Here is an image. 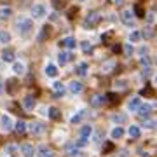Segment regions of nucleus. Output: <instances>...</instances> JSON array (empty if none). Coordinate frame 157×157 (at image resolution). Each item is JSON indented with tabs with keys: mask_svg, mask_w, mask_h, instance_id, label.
I'll list each match as a JSON object with an SVG mask.
<instances>
[{
	"mask_svg": "<svg viewBox=\"0 0 157 157\" xmlns=\"http://www.w3.org/2000/svg\"><path fill=\"white\" fill-rule=\"evenodd\" d=\"M100 21H101V14L98 11H93V12H89V14L86 16L82 26H84V28H94V26H98Z\"/></svg>",
	"mask_w": 157,
	"mask_h": 157,
	"instance_id": "nucleus-2",
	"label": "nucleus"
},
{
	"mask_svg": "<svg viewBox=\"0 0 157 157\" xmlns=\"http://www.w3.org/2000/svg\"><path fill=\"white\" fill-rule=\"evenodd\" d=\"M154 84H155V87H157V75L154 77Z\"/></svg>",
	"mask_w": 157,
	"mask_h": 157,
	"instance_id": "nucleus-52",
	"label": "nucleus"
},
{
	"mask_svg": "<svg viewBox=\"0 0 157 157\" xmlns=\"http://www.w3.org/2000/svg\"><path fill=\"white\" fill-rule=\"evenodd\" d=\"M82 119H84V112L80 110V112L73 113V115H72V119H70V122H72V124H78L80 121H82Z\"/></svg>",
	"mask_w": 157,
	"mask_h": 157,
	"instance_id": "nucleus-31",
	"label": "nucleus"
},
{
	"mask_svg": "<svg viewBox=\"0 0 157 157\" xmlns=\"http://www.w3.org/2000/svg\"><path fill=\"white\" fill-rule=\"evenodd\" d=\"M59 17H58V12H52V14H49V21H52V23H56Z\"/></svg>",
	"mask_w": 157,
	"mask_h": 157,
	"instance_id": "nucleus-44",
	"label": "nucleus"
},
{
	"mask_svg": "<svg viewBox=\"0 0 157 157\" xmlns=\"http://www.w3.org/2000/svg\"><path fill=\"white\" fill-rule=\"evenodd\" d=\"M12 72L16 73L17 77H19V75H25V73H26V65L23 61H14L12 63Z\"/></svg>",
	"mask_w": 157,
	"mask_h": 157,
	"instance_id": "nucleus-13",
	"label": "nucleus"
},
{
	"mask_svg": "<svg viewBox=\"0 0 157 157\" xmlns=\"http://www.w3.org/2000/svg\"><path fill=\"white\" fill-rule=\"evenodd\" d=\"M17 152H19V147H17L16 143H9V145H6V147H4V154H6L7 157L16 155Z\"/></svg>",
	"mask_w": 157,
	"mask_h": 157,
	"instance_id": "nucleus-19",
	"label": "nucleus"
},
{
	"mask_svg": "<svg viewBox=\"0 0 157 157\" xmlns=\"http://www.w3.org/2000/svg\"><path fill=\"white\" fill-rule=\"evenodd\" d=\"M143 126H147V128H154L155 124L152 122V121H145V122H143Z\"/></svg>",
	"mask_w": 157,
	"mask_h": 157,
	"instance_id": "nucleus-46",
	"label": "nucleus"
},
{
	"mask_svg": "<svg viewBox=\"0 0 157 157\" xmlns=\"http://www.w3.org/2000/svg\"><path fill=\"white\" fill-rule=\"evenodd\" d=\"M112 147H113V145H112V143H108V145H107V147H105V152H108V150H112Z\"/></svg>",
	"mask_w": 157,
	"mask_h": 157,
	"instance_id": "nucleus-49",
	"label": "nucleus"
},
{
	"mask_svg": "<svg viewBox=\"0 0 157 157\" xmlns=\"http://www.w3.org/2000/svg\"><path fill=\"white\" fill-rule=\"evenodd\" d=\"M133 14H135L136 17H145V11H143V7H141L140 4H136V6H135V11H133Z\"/></svg>",
	"mask_w": 157,
	"mask_h": 157,
	"instance_id": "nucleus-32",
	"label": "nucleus"
},
{
	"mask_svg": "<svg viewBox=\"0 0 157 157\" xmlns=\"http://www.w3.org/2000/svg\"><path fill=\"white\" fill-rule=\"evenodd\" d=\"M28 129H30V133H32V135L39 136V135H42V133H44L45 128L40 122H32V124H28Z\"/></svg>",
	"mask_w": 157,
	"mask_h": 157,
	"instance_id": "nucleus-16",
	"label": "nucleus"
},
{
	"mask_svg": "<svg viewBox=\"0 0 157 157\" xmlns=\"http://www.w3.org/2000/svg\"><path fill=\"white\" fill-rule=\"evenodd\" d=\"M154 33H152V30H145V32H141V39H152Z\"/></svg>",
	"mask_w": 157,
	"mask_h": 157,
	"instance_id": "nucleus-39",
	"label": "nucleus"
},
{
	"mask_svg": "<svg viewBox=\"0 0 157 157\" xmlns=\"http://www.w3.org/2000/svg\"><path fill=\"white\" fill-rule=\"evenodd\" d=\"M87 143H89V140H86V138H80V140H77L75 143H73V145L77 147V148H82V147H86Z\"/></svg>",
	"mask_w": 157,
	"mask_h": 157,
	"instance_id": "nucleus-36",
	"label": "nucleus"
},
{
	"mask_svg": "<svg viewBox=\"0 0 157 157\" xmlns=\"http://www.w3.org/2000/svg\"><path fill=\"white\" fill-rule=\"evenodd\" d=\"M72 59H73V54H72V52H59V54H58V63H59L61 67L68 65Z\"/></svg>",
	"mask_w": 157,
	"mask_h": 157,
	"instance_id": "nucleus-15",
	"label": "nucleus"
},
{
	"mask_svg": "<svg viewBox=\"0 0 157 157\" xmlns=\"http://www.w3.org/2000/svg\"><path fill=\"white\" fill-rule=\"evenodd\" d=\"M0 58L4 63H14L16 61V51L11 49V47H6V49L0 52Z\"/></svg>",
	"mask_w": 157,
	"mask_h": 157,
	"instance_id": "nucleus-5",
	"label": "nucleus"
},
{
	"mask_svg": "<svg viewBox=\"0 0 157 157\" xmlns=\"http://www.w3.org/2000/svg\"><path fill=\"white\" fill-rule=\"evenodd\" d=\"M112 51L115 52V54H117V52H121V51H122V47H121V44H113Z\"/></svg>",
	"mask_w": 157,
	"mask_h": 157,
	"instance_id": "nucleus-45",
	"label": "nucleus"
},
{
	"mask_svg": "<svg viewBox=\"0 0 157 157\" xmlns=\"http://www.w3.org/2000/svg\"><path fill=\"white\" fill-rule=\"evenodd\" d=\"M44 73H45V77H49V78H56L58 77V67L54 65V63H47L44 68Z\"/></svg>",
	"mask_w": 157,
	"mask_h": 157,
	"instance_id": "nucleus-11",
	"label": "nucleus"
},
{
	"mask_svg": "<svg viewBox=\"0 0 157 157\" xmlns=\"http://www.w3.org/2000/svg\"><path fill=\"white\" fill-rule=\"evenodd\" d=\"M45 16H47V7H45V4H42V2L33 4V7H32V17L33 19H42Z\"/></svg>",
	"mask_w": 157,
	"mask_h": 157,
	"instance_id": "nucleus-3",
	"label": "nucleus"
},
{
	"mask_svg": "<svg viewBox=\"0 0 157 157\" xmlns=\"http://www.w3.org/2000/svg\"><path fill=\"white\" fill-rule=\"evenodd\" d=\"M115 86H121V89H126V86H128V80H117Z\"/></svg>",
	"mask_w": 157,
	"mask_h": 157,
	"instance_id": "nucleus-43",
	"label": "nucleus"
},
{
	"mask_svg": "<svg viewBox=\"0 0 157 157\" xmlns=\"http://www.w3.org/2000/svg\"><path fill=\"white\" fill-rule=\"evenodd\" d=\"M91 136H93V126H91V124H84V126L80 128V138L89 140Z\"/></svg>",
	"mask_w": 157,
	"mask_h": 157,
	"instance_id": "nucleus-20",
	"label": "nucleus"
},
{
	"mask_svg": "<svg viewBox=\"0 0 157 157\" xmlns=\"http://www.w3.org/2000/svg\"><path fill=\"white\" fill-rule=\"evenodd\" d=\"M67 150H68V154H70V157H78V155H80V150H78V148L73 145V143L67 145Z\"/></svg>",
	"mask_w": 157,
	"mask_h": 157,
	"instance_id": "nucleus-29",
	"label": "nucleus"
},
{
	"mask_svg": "<svg viewBox=\"0 0 157 157\" xmlns=\"http://www.w3.org/2000/svg\"><path fill=\"white\" fill-rule=\"evenodd\" d=\"M4 87H6V86H4V82H2V80H0V94L4 93Z\"/></svg>",
	"mask_w": 157,
	"mask_h": 157,
	"instance_id": "nucleus-48",
	"label": "nucleus"
},
{
	"mask_svg": "<svg viewBox=\"0 0 157 157\" xmlns=\"http://www.w3.org/2000/svg\"><path fill=\"white\" fill-rule=\"evenodd\" d=\"M58 45H59V47H67V49L73 51V49H77L78 42H77L75 37H65V39H61L59 42H58Z\"/></svg>",
	"mask_w": 157,
	"mask_h": 157,
	"instance_id": "nucleus-6",
	"label": "nucleus"
},
{
	"mask_svg": "<svg viewBox=\"0 0 157 157\" xmlns=\"http://www.w3.org/2000/svg\"><path fill=\"white\" fill-rule=\"evenodd\" d=\"M11 40H12L11 32H7V30H0V44L7 45V44H11Z\"/></svg>",
	"mask_w": 157,
	"mask_h": 157,
	"instance_id": "nucleus-21",
	"label": "nucleus"
},
{
	"mask_svg": "<svg viewBox=\"0 0 157 157\" xmlns=\"http://www.w3.org/2000/svg\"><path fill=\"white\" fill-rule=\"evenodd\" d=\"M121 17H122V23L126 26H133V25H135V14H133L131 9H126V11L121 14Z\"/></svg>",
	"mask_w": 157,
	"mask_h": 157,
	"instance_id": "nucleus-7",
	"label": "nucleus"
},
{
	"mask_svg": "<svg viewBox=\"0 0 157 157\" xmlns=\"http://www.w3.org/2000/svg\"><path fill=\"white\" fill-rule=\"evenodd\" d=\"M49 32H51V26H49V25H44V28H42V33H40L39 40H44L45 37H49Z\"/></svg>",
	"mask_w": 157,
	"mask_h": 157,
	"instance_id": "nucleus-35",
	"label": "nucleus"
},
{
	"mask_svg": "<svg viewBox=\"0 0 157 157\" xmlns=\"http://www.w3.org/2000/svg\"><path fill=\"white\" fill-rule=\"evenodd\" d=\"M47 113H49V119H52V121H59V119H61V112H59L56 107H49Z\"/></svg>",
	"mask_w": 157,
	"mask_h": 157,
	"instance_id": "nucleus-25",
	"label": "nucleus"
},
{
	"mask_svg": "<svg viewBox=\"0 0 157 157\" xmlns=\"http://www.w3.org/2000/svg\"><path fill=\"white\" fill-rule=\"evenodd\" d=\"M112 121L117 124V126H121V124L126 122V115H124V113H115V115H112Z\"/></svg>",
	"mask_w": 157,
	"mask_h": 157,
	"instance_id": "nucleus-30",
	"label": "nucleus"
},
{
	"mask_svg": "<svg viewBox=\"0 0 157 157\" xmlns=\"http://www.w3.org/2000/svg\"><path fill=\"white\" fill-rule=\"evenodd\" d=\"M52 89L56 91V94H63V93H65V86H63L61 82H54V84H52Z\"/></svg>",
	"mask_w": 157,
	"mask_h": 157,
	"instance_id": "nucleus-34",
	"label": "nucleus"
},
{
	"mask_svg": "<svg viewBox=\"0 0 157 157\" xmlns=\"http://www.w3.org/2000/svg\"><path fill=\"white\" fill-rule=\"evenodd\" d=\"M12 14H14V11H12L11 7H2L0 9V19H9Z\"/></svg>",
	"mask_w": 157,
	"mask_h": 157,
	"instance_id": "nucleus-27",
	"label": "nucleus"
},
{
	"mask_svg": "<svg viewBox=\"0 0 157 157\" xmlns=\"http://www.w3.org/2000/svg\"><path fill=\"white\" fill-rule=\"evenodd\" d=\"M128 135H129V138L138 140V138L141 136V128H140V126H136V124H133V126L128 129Z\"/></svg>",
	"mask_w": 157,
	"mask_h": 157,
	"instance_id": "nucleus-18",
	"label": "nucleus"
},
{
	"mask_svg": "<svg viewBox=\"0 0 157 157\" xmlns=\"http://www.w3.org/2000/svg\"><path fill=\"white\" fill-rule=\"evenodd\" d=\"M35 105H37V101H35V98L32 94H28V96H25V100H23V107H25V110H33L35 108Z\"/></svg>",
	"mask_w": 157,
	"mask_h": 157,
	"instance_id": "nucleus-17",
	"label": "nucleus"
},
{
	"mask_svg": "<svg viewBox=\"0 0 157 157\" xmlns=\"http://www.w3.org/2000/svg\"><path fill=\"white\" fill-rule=\"evenodd\" d=\"M21 154H23V157H33L35 154H37V148H35L32 143H25V145H21Z\"/></svg>",
	"mask_w": 157,
	"mask_h": 157,
	"instance_id": "nucleus-10",
	"label": "nucleus"
},
{
	"mask_svg": "<svg viewBox=\"0 0 157 157\" xmlns=\"http://www.w3.org/2000/svg\"><path fill=\"white\" fill-rule=\"evenodd\" d=\"M155 63H157V58H155Z\"/></svg>",
	"mask_w": 157,
	"mask_h": 157,
	"instance_id": "nucleus-53",
	"label": "nucleus"
},
{
	"mask_svg": "<svg viewBox=\"0 0 157 157\" xmlns=\"http://www.w3.org/2000/svg\"><path fill=\"white\" fill-rule=\"evenodd\" d=\"M68 91L72 93V94H80L82 91H84V86L80 80H70V84H68Z\"/></svg>",
	"mask_w": 157,
	"mask_h": 157,
	"instance_id": "nucleus-8",
	"label": "nucleus"
},
{
	"mask_svg": "<svg viewBox=\"0 0 157 157\" xmlns=\"http://www.w3.org/2000/svg\"><path fill=\"white\" fill-rule=\"evenodd\" d=\"M16 28L19 30L21 35H28L32 30H33V19L26 16H19L16 19Z\"/></svg>",
	"mask_w": 157,
	"mask_h": 157,
	"instance_id": "nucleus-1",
	"label": "nucleus"
},
{
	"mask_svg": "<svg viewBox=\"0 0 157 157\" xmlns=\"http://www.w3.org/2000/svg\"><path fill=\"white\" fill-rule=\"evenodd\" d=\"M26 129H28V124L25 122V121H17V122L14 124V131H16L17 135H23Z\"/></svg>",
	"mask_w": 157,
	"mask_h": 157,
	"instance_id": "nucleus-24",
	"label": "nucleus"
},
{
	"mask_svg": "<svg viewBox=\"0 0 157 157\" xmlns=\"http://www.w3.org/2000/svg\"><path fill=\"white\" fill-rule=\"evenodd\" d=\"M136 112H138V115H140V117L148 119V117H150V112H152V105H148V103H145V105H143V103H141L140 108H138Z\"/></svg>",
	"mask_w": 157,
	"mask_h": 157,
	"instance_id": "nucleus-14",
	"label": "nucleus"
},
{
	"mask_svg": "<svg viewBox=\"0 0 157 157\" xmlns=\"http://www.w3.org/2000/svg\"><path fill=\"white\" fill-rule=\"evenodd\" d=\"M110 135H112L113 140H121V138L124 136V129H122V126H115V128L112 129V133H110Z\"/></svg>",
	"mask_w": 157,
	"mask_h": 157,
	"instance_id": "nucleus-26",
	"label": "nucleus"
},
{
	"mask_svg": "<svg viewBox=\"0 0 157 157\" xmlns=\"http://www.w3.org/2000/svg\"><path fill=\"white\" fill-rule=\"evenodd\" d=\"M119 155H121V157H128V150H122Z\"/></svg>",
	"mask_w": 157,
	"mask_h": 157,
	"instance_id": "nucleus-50",
	"label": "nucleus"
},
{
	"mask_svg": "<svg viewBox=\"0 0 157 157\" xmlns=\"http://www.w3.org/2000/svg\"><path fill=\"white\" fill-rule=\"evenodd\" d=\"M82 51H84L86 54H89V52H93V44H91L89 40H86V42H82Z\"/></svg>",
	"mask_w": 157,
	"mask_h": 157,
	"instance_id": "nucleus-33",
	"label": "nucleus"
},
{
	"mask_svg": "<svg viewBox=\"0 0 157 157\" xmlns=\"http://www.w3.org/2000/svg\"><path fill=\"white\" fill-rule=\"evenodd\" d=\"M138 40H141V32L140 30L129 32V42H138Z\"/></svg>",
	"mask_w": 157,
	"mask_h": 157,
	"instance_id": "nucleus-28",
	"label": "nucleus"
},
{
	"mask_svg": "<svg viewBox=\"0 0 157 157\" xmlns=\"http://www.w3.org/2000/svg\"><path fill=\"white\" fill-rule=\"evenodd\" d=\"M75 14H77V7H72V9L68 11L67 17H68V19H73V16H75Z\"/></svg>",
	"mask_w": 157,
	"mask_h": 157,
	"instance_id": "nucleus-41",
	"label": "nucleus"
},
{
	"mask_svg": "<svg viewBox=\"0 0 157 157\" xmlns=\"http://www.w3.org/2000/svg\"><path fill=\"white\" fill-rule=\"evenodd\" d=\"M47 154H49V148H47L45 145H42V147L39 148V155H40V157H45Z\"/></svg>",
	"mask_w": 157,
	"mask_h": 157,
	"instance_id": "nucleus-38",
	"label": "nucleus"
},
{
	"mask_svg": "<svg viewBox=\"0 0 157 157\" xmlns=\"http://www.w3.org/2000/svg\"><path fill=\"white\" fill-rule=\"evenodd\" d=\"M4 86H7V91H9L11 94H14V93H16V86H17V78H16V77L7 78L6 84H4Z\"/></svg>",
	"mask_w": 157,
	"mask_h": 157,
	"instance_id": "nucleus-23",
	"label": "nucleus"
},
{
	"mask_svg": "<svg viewBox=\"0 0 157 157\" xmlns=\"http://www.w3.org/2000/svg\"><path fill=\"white\" fill-rule=\"evenodd\" d=\"M75 73L80 75V77H86V75H89V63L86 61H80L75 65Z\"/></svg>",
	"mask_w": 157,
	"mask_h": 157,
	"instance_id": "nucleus-9",
	"label": "nucleus"
},
{
	"mask_svg": "<svg viewBox=\"0 0 157 157\" xmlns=\"http://www.w3.org/2000/svg\"><path fill=\"white\" fill-rule=\"evenodd\" d=\"M45 157H56V155H54V154H51V152H49V154H47Z\"/></svg>",
	"mask_w": 157,
	"mask_h": 157,
	"instance_id": "nucleus-51",
	"label": "nucleus"
},
{
	"mask_svg": "<svg viewBox=\"0 0 157 157\" xmlns=\"http://www.w3.org/2000/svg\"><path fill=\"white\" fill-rule=\"evenodd\" d=\"M140 105H141V98L140 96H133V98L128 101V110L129 112H136V110L140 108Z\"/></svg>",
	"mask_w": 157,
	"mask_h": 157,
	"instance_id": "nucleus-12",
	"label": "nucleus"
},
{
	"mask_svg": "<svg viewBox=\"0 0 157 157\" xmlns=\"http://www.w3.org/2000/svg\"><path fill=\"white\" fill-rule=\"evenodd\" d=\"M124 51H126V54H133V52H135V47L131 44H126L124 45Z\"/></svg>",
	"mask_w": 157,
	"mask_h": 157,
	"instance_id": "nucleus-40",
	"label": "nucleus"
},
{
	"mask_svg": "<svg viewBox=\"0 0 157 157\" xmlns=\"http://www.w3.org/2000/svg\"><path fill=\"white\" fill-rule=\"evenodd\" d=\"M107 96V100H110V103H115V100H117V94H113V93H108Z\"/></svg>",
	"mask_w": 157,
	"mask_h": 157,
	"instance_id": "nucleus-42",
	"label": "nucleus"
},
{
	"mask_svg": "<svg viewBox=\"0 0 157 157\" xmlns=\"http://www.w3.org/2000/svg\"><path fill=\"white\" fill-rule=\"evenodd\" d=\"M105 103H107V96L105 94H98V96H94V98H93V101H91V105H93V107H103V105H105Z\"/></svg>",
	"mask_w": 157,
	"mask_h": 157,
	"instance_id": "nucleus-22",
	"label": "nucleus"
},
{
	"mask_svg": "<svg viewBox=\"0 0 157 157\" xmlns=\"http://www.w3.org/2000/svg\"><path fill=\"white\" fill-rule=\"evenodd\" d=\"M140 65H141V67H147V68H148V67H150V58H148V56H143V58L140 59Z\"/></svg>",
	"mask_w": 157,
	"mask_h": 157,
	"instance_id": "nucleus-37",
	"label": "nucleus"
},
{
	"mask_svg": "<svg viewBox=\"0 0 157 157\" xmlns=\"http://www.w3.org/2000/svg\"><path fill=\"white\" fill-rule=\"evenodd\" d=\"M14 121H12V117L9 115V113H4V115H0V128L4 129L6 133H9V131H12L14 129Z\"/></svg>",
	"mask_w": 157,
	"mask_h": 157,
	"instance_id": "nucleus-4",
	"label": "nucleus"
},
{
	"mask_svg": "<svg viewBox=\"0 0 157 157\" xmlns=\"http://www.w3.org/2000/svg\"><path fill=\"white\" fill-rule=\"evenodd\" d=\"M147 52H148V49H147V47H141V49H140V54H147Z\"/></svg>",
	"mask_w": 157,
	"mask_h": 157,
	"instance_id": "nucleus-47",
	"label": "nucleus"
}]
</instances>
